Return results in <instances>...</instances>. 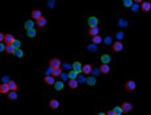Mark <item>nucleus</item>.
Returning a JSON list of instances; mask_svg holds the SVG:
<instances>
[{
  "label": "nucleus",
  "instance_id": "1",
  "mask_svg": "<svg viewBox=\"0 0 151 115\" xmlns=\"http://www.w3.org/2000/svg\"><path fill=\"white\" fill-rule=\"evenodd\" d=\"M121 107L123 114H126L132 110L133 108V104L128 102H124L120 106Z\"/></svg>",
  "mask_w": 151,
  "mask_h": 115
},
{
  "label": "nucleus",
  "instance_id": "2",
  "mask_svg": "<svg viewBox=\"0 0 151 115\" xmlns=\"http://www.w3.org/2000/svg\"><path fill=\"white\" fill-rule=\"evenodd\" d=\"M124 88L127 91L132 92L136 89V84L135 82L133 80H129L126 82L124 85Z\"/></svg>",
  "mask_w": 151,
  "mask_h": 115
},
{
  "label": "nucleus",
  "instance_id": "3",
  "mask_svg": "<svg viewBox=\"0 0 151 115\" xmlns=\"http://www.w3.org/2000/svg\"><path fill=\"white\" fill-rule=\"evenodd\" d=\"M99 21L97 17L92 16L89 17L87 19V24L89 27H97L98 26Z\"/></svg>",
  "mask_w": 151,
  "mask_h": 115
},
{
  "label": "nucleus",
  "instance_id": "4",
  "mask_svg": "<svg viewBox=\"0 0 151 115\" xmlns=\"http://www.w3.org/2000/svg\"><path fill=\"white\" fill-rule=\"evenodd\" d=\"M123 48V43L119 40H116L112 45V49L115 52L121 51Z\"/></svg>",
  "mask_w": 151,
  "mask_h": 115
},
{
  "label": "nucleus",
  "instance_id": "5",
  "mask_svg": "<svg viewBox=\"0 0 151 115\" xmlns=\"http://www.w3.org/2000/svg\"><path fill=\"white\" fill-rule=\"evenodd\" d=\"M79 82L76 79H69L67 82V85L70 90H75L78 86Z\"/></svg>",
  "mask_w": 151,
  "mask_h": 115
},
{
  "label": "nucleus",
  "instance_id": "6",
  "mask_svg": "<svg viewBox=\"0 0 151 115\" xmlns=\"http://www.w3.org/2000/svg\"><path fill=\"white\" fill-rule=\"evenodd\" d=\"M49 63L50 67L52 68H60L61 65V60L57 58H52L49 60Z\"/></svg>",
  "mask_w": 151,
  "mask_h": 115
},
{
  "label": "nucleus",
  "instance_id": "7",
  "mask_svg": "<svg viewBox=\"0 0 151 115\" xmlns=\"http://www.w3.org/2000/svg\"><path fill=\"white\" fill-rule=\"evenodd\" d=\"M93 67L89 64H84L83 65L82 73L85 75H88L92 73Z\"/></svg>",
  "mask_w": 151,
  "mask_h": 115
},
{
  "label": "nucleus",
  "instance_id": "8",
  "mask_svg": "<svg viewBox=\"0 0 151 115\" xmlns=\"http://www.w3.org/2000/svg\"><path fill=\"white\" fill-rule=\"evenodd\" d=\"M73 70L76 71L78 74L82 73V65L80 62L76 61L72 65Z\"/></svg>",
  "mask_w": 151,
  "mask_h": 115
},
{
  "label": "nucleus",
  "instance_id": "9",
  "mask_svg": "<svg viewBox=\"0 0 151 115\" xmlns=\"http://www.w3.org/2000/svg\"><path fill=\"white\" fill-rule=\"evenodd\" d=\"M99 70L101 73L104 75L108 74L110 71V67L108 64H102L99 67Z\"/></svg>",
  "mask_w": 151,
  "mask_h": 115
},
{
  "label": "nucleus",
  "instance_id": "10",
  "mask_svg": "<svg viewBox=\"0 0 151 115\" xmlns=\"http://www.w3.org/2000/svg\"><path fill=\"white\" fill-rule=\"evenodd\" d=\"M60 102L56 99H51L49 102V107L52 110H55L58 109L60 107Z\"/></svg>",
  "mask_w": 151,
  "mask_h": 115
},
{
  "label": "nucleus",
  "instance_id": "11",
  "mask_svg": "<svg viewBox=\"0 0 151 115\" xmlns=\"http://www.w3.org/2000/svg\"><path fill=\"white\" fill-rule=\"evenodd\" d=\"M43 81L47 85L49 86L54 85L55 82L54 77L49 75L45 76L43 78Z\"/></svg>",
  "mask_w": 151,
  "mask_h": 115
},
{
  "label": "nucleus",
  "instance_id": "12",
  "mask_svg": "<svg viewBox=\"0 0 151 115\" xmlns=\"http://www.w3.org/2000/svg\"><path fill=\"white\" fill-rule=\"evenodd\" d=\"M100 31V29L98 26L89 27L88 30V33L89 35L93 37L98 35Z\"/></svg>",
  "mask_w": 151,
  "mask_h": 115
},
{
  "label": "nucleus",
  "instance_id": "13",
  "mask_svg": "<svg viewBox=\"0 0 151 115\" xmlns=\"http://www.w3.org/2000/svg\"><path fill=\"white\" fill-rule=\"evenodd\" d=\"M141 8L143 11L147 12L151 9V3L148 1H144L142 2L141 4Z\"/></svg>",
  "mask_w": 151,
  "mask_h": 115
},
{
  "label": "nucleus",
  "instance_id": "14",
  "mask_svg": "<svg viewBox=\"0 0 151 115\" xmlns=\"http://www.w3.org/2000/svg\"><path fill=\"white\" fill-rule=\"evenodd\" d=\"M8 85L10 91H15L18 90V85L14 80H11L8 82Z\"/></svg>",
  "mask_w": 151,
  "mask_h": 115
},
{
  "label": "nucleus",
  "instance_id": "15",
  "mask_svg": "<svg viewBox=\"0 0 151 115\" xmlns=\"http://www.w3.org/2000/svg\"><path fill=\"white\" fill-rule=\"evenodd\" d=\"M18 97V95L15 91H11L8 93L6 98L8 100L11 101L16 100Z\"/></svg>",
  "mask_w": 151,
  "mask_h": 115
},
{
  "label": "nucleus",
  "instance_id": "16",
  "mask_svg": "<svg viewBox=\"0 0 151 115\" xmlns=\"http://www.w3.org/2000/svg\"><path fill=\"white\" fill-rule=\"evenodd\" d=\"M10 89L7 83H4L0 85V92L2 94H7L10 92Z\"/></svg>",
  "mask_w": 151,
  "mask_h": 115
},
{
  "label": "nucleus",
  "instance_id": "17",
  "mask_svg": "<svg viewBox=\"0 0 151 115\" xmlns=\"http://www.w3.org/2000/svg\"><path fill=\"white\" fill-rule=\"evenodd\" d=\"M47 23L46 19L42 16L37 19L36 22V25L40 27H44L47 24Z\"/></svg>",
  "mask_w": 151,
  "mask_h": 115
},
{
  "label": "nucleus",
  "instance_id": "18",
  "mask_svg": "<svg viewBox=\"0 0 151 115\" xmlns=\"http://www.w3.org/2000/svg\"><path fill=\"white\" fill-rule=\"evenodd\" d=\"M100 60L102 64H108L110 63L111 58L110 56L108 54H104L101 56Z\"/></svg>",
  "mask_w": 151,
  "mask_h": 115
},
{
  "label": "nucleus",
  "instance_id": "19",
  "mask_svg": "<svg viewBox=\"0 0 151 115\" xmlns=\"http://www.w3.org/2000/svg\"><path fill=\"white\" fill-rule=\"evenodd\" d=\"M63 73L62 69L60 68H52L51 74L52 77H57L60 76Z\"/></svg>",
  "mask_w": 151,
  "mask_h": 115
},
{
  "label": "nucleus",
  "instance_id": "20",
  "mask_svg": "<svg viewBox=\"0 0 151 115\" xmlns=\"http://www.w3.org/2000/svg\"><path fill=\"white\" fill-rule=\"evenodd\" d=\"M97 80L96 78L93 76H89L87 78L86 83L90 86H93L96 85Z\"/></svg>",
  "mask_w": 151,
  "mask_h": 115
},
{
  "label": "nucleus",
  "instance_id": "21",
  "mask_svg": "<svg viewBox=\"0 0 151 115\" xmlns=\"http://www.w3.org/2000/svg\"><path fill=\"white\" fill-rule=\"evenodd\" d=\"M54 88L56 91H60L62 90L64 87V84L62 81H58L55 82L54 84Z\"/></svg>",
  "mask_w": 151,
  "mask_h": 115
},
{
  "label": "nucleus",
  "instance_id": "22",
  "mask_svg": "<svg viewBox=\"0 0 151 115\" xmlns=\"http://www.w3.org/2000/svg\"><path fill=\"white\" fill-rule=\"evenodd\" d=\"M31 15L32 18L36 20L42 16L41 11L38 9L33 10L31 12Z\"/></svg>",
  "mask_w": 151,
  "mask_h": 115
},
{
  "label": "nucleus",
  "instance_id": "23",
  "mask_svg": "<svg viewBox=\"0 0 151 115\" xmlns=\"http://www.w3.org/2000/svg\"><path fill=\"white\" fill-rule=\"evenodd\" d=\"M15 39L14 37L10 34L5 35L4 42L6 44H12V43Z\"/></svg>",
  "mask_w": 151,
  "mask_h": 115
},
{
  "label": "nucleus",
  "instance_id": "24",
  "mask_svg": "<svg viewBox=\"0 0 151 115\" xmlns=\"http://www.w3.org/2000/svg\"><path fill=\"white\" fill-rule=\"evenodd\" d=\"M102 38L101 36L98 35L92 37L91 41L94 44L97 45L100 44L102 42Z\"/></svg>",
  "mask_w": 151,
  "mask_h": 115
},
{
  "label": "nucleus",
  "instance_id": "25",
  "mask_svg": "<svg viewBox=\"0 0 151 115\" xmlns=\"http://www.w3.org/2000/svg\"><path fill=\"white\" fill-rule=\"evenodd\" d=\"M16 50L12 44H6L5 45V51L8 54L14 53Z\"/></svg>",
  "mask_w": 151,
  "mask_h": 115
},
{
  "label": "nucleus",
  "instance_id": "26",
  "mask_svg": "<svg viewBox=\"0 0 151 115\" xmlns=\"http://www.w3.org/2000/svg\"><path fill=\"white\" fill-rule=\"evenodd\" d=\"M78 74L74 70L70 71L67 74L69 79H76L78 77Z\"/></svg>",
  "mask_w": 151,
  "mask_h": 115
},
{
  "label": "nucleus",
  "instance_id": "27",
  "mask_svg": "<svg viewBox=\"0 0 151 115\" xmlns=\"http://www.w3.org/2000/svg\"><path fill=\"white\" fill-rule=\"evenodd\" d=\"M35 25L34 21L31 20H28L26 22L25 24V28L26 30H28L33 29Z\"/></svg>",
  "mask_w": 151,
  "mask_h": 115
},
{
  "label": "nucleus",
  "instance_id": "28",
  "mask_svg": "<svg viewBox=\"0 0 151 115\" xmlns=\"http://www.w3.org/2000/svg\"><path fill=\"white\" fill-rule=\"evenodd\" d=\"M97 49L98 48L97 45L94 44L93 43L89 44L87 46V49L91 52H95L97 51Z\"/></svg>",
  "mask_w": 151,
  "mask_h": 115
},
{
  "label": "nucleus",
  "instance_id": "29",
  "mask_svg": "<svg viewBox=\"0 0 151 115\" xmlns=\"http://www.w3.org/2000/svg\"><path fill=\"white\" fill-rule=\"evenodd\" d=\"M27 35L30 38H34L35 37L36 35V31L35 29H32L27 30Z\"/></svg>",
  "mask_w": 151,
  "mask_h": 115
},
{
  "label": "nucleus",
  "instance_id": "30",
  "mask_svg": "<svg viewBox=\"0 0 151 115\" xmlns=\"http://www.w3.org/2000/svg\"><path fill=\"white\" fill-rule=\"evenodd\" d=\"M14 55L17 57L21 58L23 57V51L20 49H16L14 53Z\"/></svg>",
  "mask_w": 151,
  "mask_h": 115
},
{
  "label": "nucleus",
  "instance_id": "31",
  "mask_svg": "<svg viewBox=\"0 0 151 115\" xmlns=\"http://www.w3.org/2000/svg\"><path fill=\"white\" fill-rule=\"evenodd\" d=\"M113 110L116 115H120L123 114V112L120 106H115L113 108Z\"/></svg>",
  "mask_w": 151,
  "mask_h": 115
},
{
  "label": "nucleus",
  "instance_id": "32",
  "mask_svg": "<svg viewBox=\"0 0 151 115\" xmlns=\"http://www.w3.org/2000/svg\"><path fill=\"white\" fill-rule=\"evenodd\" d=\"M12 44L16 49H19L21 46V43L18 40L15 39Z\"/></svg>",
  "mask_w": 151,
  "mask_h": 115
},
{
  "label": "nucleus",
  "instance_id": "33",
  "mask_svg": "<svg viewBox=\"0 0 151 115\" xmlns=\"http://www.w3.org/2000/svg\"><path fill=\"white\" fill-rule=\"evenodd\" d=\"M113 42V38L109 36H107L105 37L104 40V44L107 45L111 44Z\"/></svg>",
  "mask_w": 151,
  "mask_h": 115
},
{
  "label": "nucleus",
  "instance_id": "34",
  "mask_svg": "<svg viewBox=\"0 0 151 115\" xmlns=\"http://www.w3.org/2000/svg\"><path fill=\"white\" fill-rule=\"evenodd\" d=\"M123 3L124 5L126 7H130L133 5V1L131 0H124Z\"/></svg>",
  "mask_w": 151,
  "mask_h": 115
},
{
  "label": "nucleus",
  "instance_id": "35",
  "mask_svg": "<svg viewBox=\"0 0 151 115\" xmlns=\"http://www.w3.org/2000/svg\"><path fill=\"white\" fill-rule=\"evenodd\" d=\"M119 25L120 26L126 27L128 25V23L123 19H120L119 21Z\"/></svg>",
  "mask_w": 151,
  "mask_h": 115
},
{
  "label": "nucleus",
  "instance_id": "36",
  "mask_svg": "<svg viewBox=\"0 0 151 115\" xmlns=\"http://www.w3.org/2000/svg\"><path fill=\"white\" fill-rule=\"evenodd\" d=\"M124 36L123 32L122 31H119L117 32L116 35V37L117 40H121L123 38Z\"/></svg>",
  "mask_w": 151,
  "mask_h": 115
},
{
  "label": "nucleus",
  "instance_id": "37",
  "mask_svg": "<svg viewBox=\"0 0 151 115\" xmlns=\"http://www.w3.org/2000/svg\"><path fill=\"white\" fill-rule=\"evenodd\" d=\"M78 77V79L77 81L78 82L82 83L85 82H86L87 78L85 79V78L84 77V76H83L80 75Z\"/></svg>",
  "mask_w": 151,
  "mask_h": 115
},
{
  "label": "nucleus",
  "instance_id": "38",
  "mask_svg": "<svg viewBox=\"0 0 151 115\" xmlns=\"http://www.w3.org/2000/svg\"><path fill=\"white\" fill-rule=\"evenodd\" d=\"M61 78L64 81H68V79H69L67 74L65 73H62L61 75Z\"/></svg>",
  "mask_w": 151,
  "mask_h": 115
},
{
  "label": "nucleus",
  "instance_id": "39",
  "mask_svg": "<svg viewBox=\"0 0 151 115\" xmlns=\"http://www.w3.org/2000/svg\"><path fill=\"white\" fill-rule=\"evenodd\" d=\"M139 8V5L138 4H135L134 5H133L132 6V8L131 9L133 11H136L138 10Z\"/></svg>",
  "mask_w": 151,
  "mask_h": 115
},
{
  "label": "nucleus",
  "instance_id": "40",
  "mask_svg": "<svg viewBox=\"0 0 151 115\" xmlns=\"http://www.w3.org/2000/svg\"><path fill=\"white\" fill-rule=\"evenodd\" d=\"M106 115H116L113 110H109L107 112Z\"/></svg>",
  "mask_w": 151,
  "mask_h": 115
},
{
  "label": "nucleus",
  "instance_id": "41",
  "mask_svg": "<svg viewBox=\"0 0 151 115\" xmlns=\"http://www.w3.org/2000/svg\"><path fill=\"white\" fill-rule=\"evenodd\" d=\"M63 67L67 69H69L72 68V66L68 64H63Z\"/></svg>",
  "mask_w": 151,
  "mask_h": 115
},
{
  "label": "nucleus",
  "instance_id": "42",
  "mask_svg": "<svg viewBox=\"0 0 151 115\" xmlns=\"http://www.w3.org/2000/svg\"><path fill=\"white\" fill-rule=\"evenodd\" d=\"M5 46L3 43H1L0 45V50L1 52L5 50Z\"/></svg>",
  "mask_w": 151,
  "mask_h": 115
},
{
  "label": "nucleus",
  "instance_id": "43",
  "mask_svg": "<svg viewBox=\"0 0 151 115\" xmlns=\"http://www.w3.org/2000/svg\"><path fill=\"white\" fill-rule=\"evenodd\" d=\"M5 35L3 33L0 34V41L1 42L4 40L5 38Z\"/></svg>",
  "mask_w": 151,
  "mask_h": 115
},
{
  "label": "nucleus",
  "instance_id": "44",
  "mask_svg": "<svg viewBox=\"0 0 151 115\" xmlns=\"http://www.w3.org/2000/svg\"><path fill=\"white\" fill-rule=\"evenodd\" d=\"M100 72L99 69H96L93 71L92 73H94V75H97Z\"/></svg>",
  "mask_w": 151,
  "mask_h": 115
},
{
  "label": "nucleus",
  "instance_id": "45",
  "mask_svg": "<svg viewBox=\"0 0 151 115\" xmlns=\"http://www.w3.org/2000/svg\"><path fill=\"white\" fill-rule=\"evenodd\" d=\"M134 2L136 3H141L142 1L141 0H135Z\"/></svg>",
  "mask_w": 151,
  "mask_h": 115
},
{
  "label": "nucleus",
  "instance_id": "46",
  "mask_svg": "<svg viewBox=\"0 0 151 115\" xmlns=\"http://www.w3.org/2000/svg\"><path fill=\"white\" fill-rule=\"evenodd\" d=\"M97 115H106V114L104 112H101L98 113Z\"/></svg>",
  "mask_w": 151,
  "mask_h": 115
},
{
  "label": "nucleus",
  "instance_id": "47",
  "mask_svg": "<svg viewBox=\"0 0 151 115\" xmlns=\"http://www.w3.org/2000/svg\"></svg>",
  "mask_w": 151,
  "mask_h": 115
}]
</instances>
